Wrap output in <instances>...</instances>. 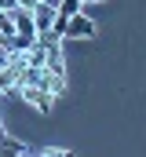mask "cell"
<instances>
[{"mask_svg": "<svg viewBox=\"0 0 146 157\" xmlns=\"http://www.w3.org/2000/svg\"><path fill=\"white\" fill-rule=\"evenodd\" d=\"M62 37H70V40H91V37H95V22H91L84 11H77V15H70V18H66Z\"/></svg>", "mask_w": 146, "mask_h": 157, "instance_id": "6da1fadb", "label": "cell"}, {"mask_svg": "<svg viewBox=\"0 0 146 157\" xmlns=\"http://www.w3.org/2000/svg\"><path fill=\"white\" fill-rule=\"evenodd\" d=\"M18 95H22L33 110H40V113H48L51 102H55V95H51L48 88H40V84H18Z\"/></svg>", "mask_w": 146, "mask_h": 157, "instance_id": "7a4b0ae2", "label": "cell"}, {"mask_svg": "<svg viewBox=\"0 0 146 157\" xmlns=\"http://www.w3.org/2000/svg\"><path fill=\"white\" fill-rule=\"evenodd\" d=\"M7 15H11V22H15V33H18V37L36 40V26H33V11H29V7H11Z\"/></svg>", "mask_w": 146, "mask_h": 157, "instance_id": "3957f363", "label": "cell"}, {"mask_svg": "<svg viewBox=\"0 0 146 157\" xmlns=\"http://www.w3.org/2000/svg\"><path fill=\"white\" fill-rule=\"evenodd\" d=\"M29 11H33L36 37H40V33H48V29H51V22H55V7H51V4H40V0H36V4L29 7Z\"/></svg>", "mask_w": 146, "mask_h": 157, "instance_id": "277c9868", "label": "cell"}, {"mask_svg": "<svg viewBox=\"0 0 146 157\" xmlns=\"http://www.w3.org/2000/svg\"><path fill=\"white\" fill-rule=\"evenodd\" d=\"M0 154H7V157H33V146H26V143H18V139H11V135H4L0 132Z\"/></svg>", "mask_w": 146, "mask_h": 157, "instance_id": "5b68a950", "label": "cell"}, {"mask_svg": "<svg viewBox=\"0 0 146 157\" xmlns=\"http://www.w3.org/2000/svg\"><path fill=\"white\" fill-rule=\"evenodd\" d=\"M33 4H36V0H18V7H33Z\"/></svg>", "mask_w": 146, "mask_h": 157, "instance_id": "8992f818", "label": "cell"}, {"mask_svg": "<svg viewBox=\"0 0 146 157\" xmlns=\"http://www.w3.org/2000/svg\"><path fill=\"white\" fill-rule=\"evenodd\" d=\"M4 44H7V37H4V33H0V48H4Z\"/></svg>", "mask_w": 146, "mask_h": 157, "instance_id": "52a82bcc", "label": "cell"}, {"mask_svg": "<svg viewBox=\"0 0 146 157\" xmlns=\"http://www.w3.org/2000/svg\"><path fill=\"white\" fill-rule=\"evenodd\" d=\"M80 4H88V0H80Z\"/></svg>", "mask_w": 146, "mask_h": 157, "instance_id": "ba28073f", "label": "cell"}]
</instances>
